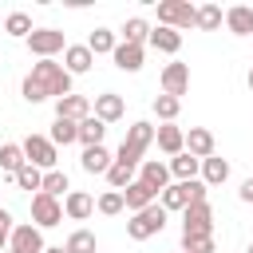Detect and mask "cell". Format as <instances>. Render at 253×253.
Wrapping results in <instances>:
<instances>
[{"mask_svg":"<svg viewBox=\"0 0 253 253\" xmlns=\"http://www.w3.org/2000/svg\"><path fill=\"white\" fill-rule=\"evenodd\" d=\"M178 111H182V99H174V95H154V115H158L162 123H174Z\"/></svg>","mask_w":253,"mask_h":253,"instance_id":"cell-35","label":"cell"},{"mask_svg":"<svg viewBox=\"0 0 253 253\" xmlns=\"http://www.w3.org/2000/svg\"><path fill=\"white\" fill-rule=\"evenodd\" d=\"M20 95H24L28 103L63 99V95H71V75L63 71V63H55V59H40V63H32V71L24 75Z\"/></svg>","mask_w":253,"mask_h":253,"instance_id":"cell-1","label":"cell"},{"mask_svg":"<svg viewBox=\"0 0 253 253\" xmlns=\"http://www.w3.org/2000/svg\"><path fill=\"white\" fill-rule=\"evenodd\" d=\"M91 115V99L87 95H63V99H55V119H71V123H83Z\"/></svg>","mask_w":253,"mask_h":253,"instance_id":"cell-12","label":"cell"},{"mask_svg":"<svg viewBox=\"0 0 253 253\" xmlns=\"http://www.w3.org/2000/svg\"><path fill=\"white\" fill-rule=\"evenodd\" d=\"M119 36H123V43H134V47H142V43H146V36H150V24H146L142 16H130V20L123 24V32H119Z\"/></svg>","mask_w":253,"mask_h":253,"instance_id":"cell-29","label":"cell"},{"mask_svg":"<svg viewBox=\"0 0 253 253\" xmlns=\"http://www.w3.org/2000/svg\"><path fill=\"white\" fill-rule=\"evenodd\" d=\"M150 142H154V126H150V123H130L123 146L115 150V162H119V166H130V170L142 166V154L150 150Z\"/></svg>","mask_w":253,"mask_h":253,"instance_id":"cell-2","label":"cell"},{"mask_svg":"<svg viewBox=\"0 0 253 253\" xmlns=\"http://www.w3.org/2000/svg\"><path fill=\"white\" fill-rule=\"evenodd\" d=\"M91 63H95V55L87 51V43H67L63 47V71L75 79V75H83V71H91Z\"/></svg>","mask_w":253,"mask_h":253,"instance_id":"cell-15","label":"cell"},{"mask_svg":"<svg viewBox=\"0 0 253 253\" xmlns=\"http://www.w3.org/2000/svg\"><path fill=\"white\" fill-rule=\"evenodd\" d=\"M4 32H8L12 40H28V36H32V16H28V12H8Z\"/></svg>","mask_w":253,"mask_h":253,"instance_id":"cell-32","label":"cell"},{"mask_svg":"<svg viewBox=\"0 0 253 253\" xmlns=\"http://www.w3.org/2000/svg\"><path fill=\"white\" fill-rule=\"evenodd\" d=\"M24 43H28V51H32L36 59H55V55L67 47V40H63L59 28H32V36H28Z\"/></svg>","mask_w":253,"mask_h":253,"instance_id":"cell-7","label":"cell"},{"mask_svg":"<svg viewBox=\"0 0 253 253\" xmlns=\"http://www.w3.org/2000/svg\"><path fill=\"white\" fill-rule=\"evenodd\" d=\"M178 253H182V249H178Z\"/></svg>","mask_w":253,"mask_h":253,"instance_id":"cell-45","label":"cell"},{"mask_svg":"<svg viewBox=\"0 0 253 253\" xmlns=\"http://www.w3.org/2000/svg\"><path fill=\"white\" fill-rule=\"evenodd\" d=\"M119 194H123V206H126L130 213H138V210H146L150 202H158V194H154L146 182H138V178H134L126 190H119Z\"/></svg>","mask_w":253,"mask_h":253,"instance_id":"cell-17","label":"cell"},{"mask_svg":"<svg viewBox=\"0 0 253 253\" xmlns=\"http://www.w3.org/2000/svg\"><path fill=\"white\" fill-rule=\"evenodd\" d=\"M79 166H83L87 174H107V170L115 166V154H111L107 146H87V150L79 154Z\"/></svg>","mask_w":253,"mask_h":253,"instance_id":"cell-18","label":"cell"},{"mask_svg":"<svg viewBox=\"0 0 253 253\" xmlns=\"http://www.w3.org/2000/svg\"><path fill=\"white\" fill-rule=\"evenodd\" d=\"M166 217H170V213H166L158 202H150L146 210L130 213V221H126V237H130V241H146V237H154V233L166 229Z\"/></svg>","mask_w":253,"mask_h":253,"instance_id":"cell-3","label":"cell"},{"mask_svg":"<svg viewBox=\"0 0 253 253\" xmlns=\"http://www.w3.org/2000/svg\"><path fill=\"white\" fill-rule=\"evenodd\" d=\"M249 91H253V67H249Z\"/></svg>","mask_w":253,"mask_h":253,"instance_id":"cell-42","label":"cell"},{"mask_svg":"<svg viewBox=\"0 0 253 253\" xmlns=\"http://www.w3.org/2000/svg\"><path fill=\"white\" fill-rule=\"evenodd\" d=\"M190 91V63H166L162 67V95L182 99Z\"/></svg>","mask_w":253,"mask_h":253,"instance_id":"cell-11","label":"cell"},{"mask_svg":"<svg viewBox=\"0 0 253 253\" xmlns=\"http://www.w3.org/2000/svg\"><path fill=\"white\" fill-rule=\"evenodd\" d=\"M213 237H182V253H213Z\"/></svg>","mask_w":253,"mask_h":253,"instance_id":"cell-38","label":"cell"},{"mask_svg":"<svg viewBox=\"0 0 253 253\" xmlns=\"http://www.w3.org/2000/svg\"><path fill=\"white\" fill-rule=\"evenodd\" d=\"M63 213H67L71 221H87V217L95 213V198L83 194V190H71V194L63 198Z\"/></svg>","mask_w":253,"mask_h":253,"instance_id":"cell-19","label":"cell"},{"mask_svg":"<svg viewBox=\"0 0 253 253\" xmlns=\"http://www.w3.org/2000/svg\"><path fill=\"white\" fill-rule=\"evenodd\" d=\"M138 182H146L154 194H162V190L170 186V166L158 162V158H142V166H138Z\"/></svg>","mask_w":253,"mask_h":253,"instance_id":"cell-14","label":"cell"},{"mask_svg":"<svg viewBox=\"0 0 253 253\" xmlns=\"http://www.w3.org/2000/svg\"><path fill=\"white\" fill-rule=\"evenodd\" d=\"M103 134H107V123H99L95 115H87V119L79 123V142H83V150H87V146H103Z\"/></svg>","mask_w":253,"mask_h":253,"instance_id":"cell-27","label":"cell"},{"mask_svg":"<svg viewBox=\"0 0 253 253\" xmlns=\"http://www.w3.org/2000/svg\"><path fill=\"white\" fill-rule=\"evenodd\" d=\"M12 182H16L20 190H36V194H40V186H43V170H36V166H28V162H24V166L12 174Z\"/></svg>","mask_w":253,"mask_h":253,"instance_id":"cell-34","label":"cell"},{"mask_svg":"<svg viewBox=\"0 0 253 253\" xmlns=\"http://www.w3.org/2000/svg\"><path fill=\"white\" fill-rule=\"evenodd\" d=\"M40 194H47V198H59V194H63V198H67V194H71V186H67V174H63V170H47V174H43V186H40Z\"/></svg>","mask_w":253,"mask_h":253,"instance_id":"cell-33","label":"cell"},{"mask_svg":"<svg viewBox=\"0 0 253 253\" xmlns=\"http://www.w3.org/2000/svg\"><path fill=\"white\" fill-rule=\"evenodd\" d=\"M182 237H213V210L206 202H190L182 210Z\"/></svg>","mask_w":253,"mask_h":253,"instance_id":"cell-5","label":"cell"},{"mask_svg":"<svg viewBox=\"0 0 253 253\" xmlns=\"http://www.w3.org/2000/svg\"><path fill=\"white\" fill-rule=\"evenodd\" d=\"M249 253H253V245H249Z\"/></svg>","mask_w":253,"mask_h":253,"instance_id":"cell-44","label":"cell"},{"mask_svg":"<svg viewBox=\"0 0 253 253\" xmlns=\"http://www.w3.org/2000/svg\"><path fill=\"white\" fill-rule=\"evenodd\" d=\"M237 198L253 206V178H245V182H241V190H237Z\"/></svg>","mask_w":253,"mask_h":253,"instance_id":"cell-40","label":"cell"},{"mask_svg":"<svg viewBox=\"0 0 253 253\" xmlns=\"http://www.w3.org/2000/svg\"><path fill=\"white\" fill-rule=\"evenodd\" d=\"M198 174H202L206 186H221V182L229 178V162L217 158V154H210V158H202V170H198Z\"/></svg>","mask_w":253,"mask_h":253,"instance_id":"cell-24","label":"cell"},{"mask_svg":"<svg viewBox=\"0 0 253 253\" xmlns=\"http://www.w3.org/2000/svg\"><path fill=\"white\" fill-rule=\"evenodd\" d=\"M194 20H198V8H194L190 0H162V4H158V24H162V28L186 32V28H194Z\"/></svg>","mask_w":253,"mask_h":253,"instance_id":"cell-6","label":"cell"},{"mask_svg":"<svg viewBox=\"0 0 253 253\" xmlns=\"http://www.w3.org/2000/svg\"><path fill=\"white\" fill-rule=\"evenodd\" d=\"M115 43H119V36H115L111 28H95V32L87 36V51H91V55H111Z\"/></svg>","mask_w":253,"mask_h":253,"instance_id":"cell-25","label":"cell"},{"mask_svg":"<svg viewBox=\"0 0 253 253\" xmlns=\"http://www.w3.org/2000/svg\"><path fill=\"white\" fill-rule=\"evenodd\" d=\"M8 249H16V253H43V229H36L32 221H20L12 229Z\"/></svg>","mask_w":253,"mask_h":253,"instance_id":"cell-10","label":"cell"},{"mask_svg":"<svg viewBox=\"0 0 253 253\" xmlns=\"http://www.w3.org/2000/svg\"><path fill=\"white\" fill-rule=\"evenodd\" d=\"M107 182H111V190H126V186L134 182V170H130V166H119V162H115V166L107 170Z\"/></svg>","mask_w":253,"mask_h":253,"instance_id":"cell-37","label":"cell"},{"mask_svg":"<svg viewBox=\"0 0 253 253\" xmlns=\"http://www.w3.org/2000/svg\"><path fill=\"white\" fill-rule=\"evenodd\" d=\"M91 115L99 119V123H119L123 115H126V103H123V95H115V91H103V95H95V103H91Z\"/></svg>","mask_w":253,"mask_h":253,"instance_id":"cell-9","label":"cell"},{"mask_svg":"<svg viewBox=\"0 0 253 253\" xmlns=\"http://www.w3.org/2000/svg\"><path fill=\"white\" fill-rule=\"evenodd\" d=\"M186 154H194L198 162L210 158V154H213V130H206V126H190V134H186Z\"/></svg>","mask_w":253,"mask_h":253,"instance_id":"cell-21","label":"cell"},{"mask_svg":"<svg viewBox=\"0 0 253 253\" xmlns=\"http://www.w3.org/2000/svg\"><path fill=\"white\" fill-rule=\"evenodd\" d=\"M43 253H63V245H43Z\"/></svg>","mask_w":253,"mask_h":253,"instance_id":"cell-41","label":"cell"},{"mask_svg":"<svg viewBox=\"0 0 253 253\" xmlns=\"http://www.w3.org/2000/svg\"><path fill=\"white\" fill-rule=\"evenodd\" d=\"M47 138H51V146H71V142H79V123H71V119H55Z\"/></svg>","mask_w":253,"mask_h":253,"instance_id":"cell-26","label":"cell"},{"mask_svg":"<svg viewBox=\"0 0 253 253\" xmlns=\"http://www.w3.org/2000/svg\"><path fill=\"white\" fill-rule=\"evenodd\" d=\"M154 142H158V150L162 154H182L186 150V130L182 126H174V123H162V126H154Z\"/></svg>","mask_w":253,"mask_h":253,"instance_id":"cell-13","label":"cell"},{"mask_svg":"<svg viewBox=\"0 0 253 253\" xmlns=\"http://www.w3.org/2000/svg\"><path fill=\"white\" fill-rule=\"evenodd\" d=\"M95 210H99V213H107V217H115V213H123L126 206H123V194H119V190H107V194L95 202Z\"/></svg>","mask_w":253,"mask_h":253,"instance_id":"cell-36","label":"cell"},{"mask_svg":"<svg viewBox=\"0 0 253 253\" xmlns=\"http://www.w3.org/2000/svg\"><path fill=\"white\" fill-rule=\"evenodd\" d=\"M63 253H99V241H95V233H91V229H75V233L67 237Z\"/></svg>","mask_w":253,"mask_h":253,"instance_id":"cell-31","label":"cell"},{"mask_svg":"<svg viewBox=\"0 0 253 253\" xmlns=\"http://www.w3.org/2000/svg\"><path fill=\"white\" fill-rule=\"evenodd\" d=\"M4 253H16V249H4Z\"/></svg>","mask_w":253,"mask_h":253,"instance_id":"cell-43","label":"cell"},{"mask_svg":"<svg viewBox=\"0 0 253 253\" xmlns=\"http://www.w3.org/2000/svg\"><path fill=\"white\" fill-rule=\"evenodd\" d=\"M166 166H170V178H174V182H194V178H198V170H202V162H198L194 154H186V150H182V154H174Z\"/></svg>","mask_w":253,"mask_h":253,"instance_id":"cell-23","label":"cell"},{"mask_svg":"<svg viewBox=\"0 0 253 253\" xmlns=\"http://www.w3.org/2000/svg\"><path fill=\"white\" fill-rule=\"evenodd\" d=\"M146 43L154 47V51H166V55H178V47H182V32H174V28H150V36H146Z\"/></svg>","mask_w":253,"mask_h":253,"instance_id":"cell-20","label":"cell"},{"mask_svg":"<svg viewBox=\"0 0 253 253\" xmlns=\"http://www.w3.org/2000/svg\"><path fill=\"white\" fill-rule=\"evenodd\" d=\"M225 28H229L233 36H253V8H249V4L225 8Z\"/></svg>","mask_w":253,"mask_h":253,"instance_id":"cell-22","label":"cell"},{"mask_svg":"<svg viewBox=\"0 0 253 253\" xmlns=\"http://www.w3.org/2000/svg\"><path fill=\"white\" fill-rule=\"evenodd\" d=\"M111 59H115V67H119V71H130V75H134V71H142L146 51H142V47H134V43H123V40H119V43H115V51H111Z\"/></svg>","mask_w":253,"mask_h":253,"instance_id":"cell-16","label":"cell"},{"mask_svg":"<svg viewBox=\"0 0 253 253\" xmlns=\"http://www.w3.org/2000/svg\"><path fill=\"white\" fill-rule=\"evenodd\" d=\"M12 229H16L12 213H8V210H0V253L8 249V241H12Z\"/></svg>","mask_w":253,"mask_h":253,"instance_id":"cell-39","label":"cell"},{"mask_svg":"<svg viewBox=\"0 0 253 253\" xmlns=\"http://www.w3.org/2000/svg\"><path fill=\"white\" fill-rule=\"evenodd\" d=\"M24 162H28V158H24V146H20V142H4V146H0V170H4L8 178H12Z\"/></svg>","mask_w":253,"mask_h":253,"instance_id":"cell-30","label":"cell"},{"mask_svg":"<svg viewBox=\"0 0 253 253\" xmlns=\"http://www.w3.org/2000/svg\"><path fill=\"white\" fill-rule=\"evenodd\" d=\"M221 24H225V12H221L217 4H202V8H198V20H194L198 32H217Z\"/></svg>","mask_w":253,"mask_h":253,"instance_id":"cell-28","label":"cell"},{"mask_svg":"<svg viewBox=\"0 0 253 253\" xmlns=\"http://www.w3.org/2000/svg\"><path fill=\"white\" fill-rule=\"evenodd\" d=\"M63 221V202L47 198V194H32V225L36 229H51Z\"/></svg>","mask_w":253,"mask_h":253,"instance_id":"cell-8","label":"cell"},{"mask_svg":"<svg viewBox=\"0 0 253 253\" xmlns=\"http://www.w3.org/2000/svg\"><path fill=\"white\" fill-rule=\"evenodd\" d=\"M24 158H28V166H36V170H55V162H59V146H51V138L47 134H28L24 142Z\"/></svg>","mask_w":253,"mask_h":253,"instance_id":"cell-4","label":"cell"}]
</instances>
